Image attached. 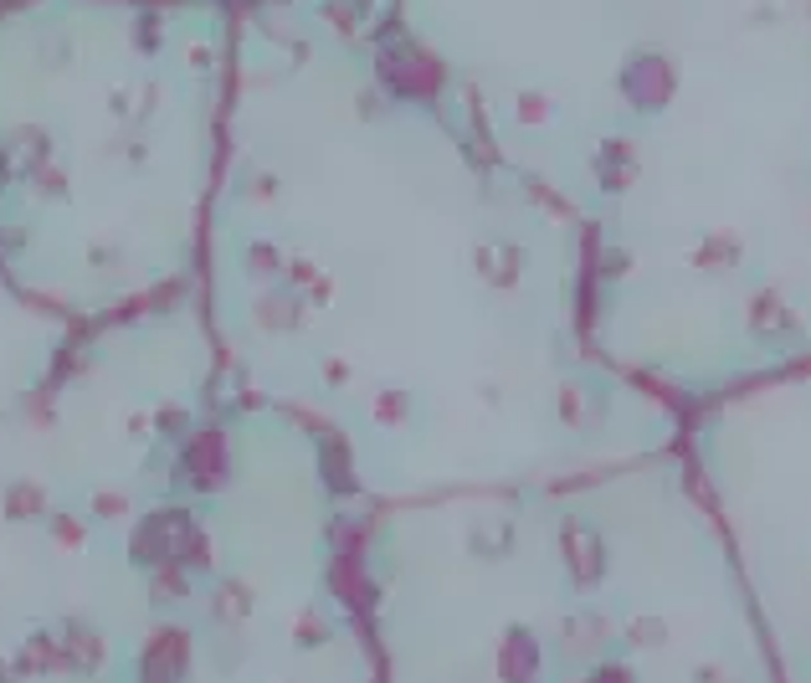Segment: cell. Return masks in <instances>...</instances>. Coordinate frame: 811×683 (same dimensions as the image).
Instances as JSON below:
<instances>
[{
  "label": "cell",
  "instance_id": "cell-1",
  "mask_svg": "<svg viewBox=\"0 0 811 683\" xmlns=\"http://www.w3.org/2000/svg\"><path fill=\"white\" fill-rule=\"evenodd\" d=\"M673 93H679V72H673V62H667L663 52H632L622 68V98L637 113H663L667 103H673Z\"/></svg>",
  "mask_w": 811,
  "mask_h": 683
}]
</instances>
